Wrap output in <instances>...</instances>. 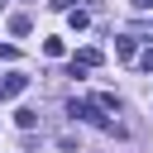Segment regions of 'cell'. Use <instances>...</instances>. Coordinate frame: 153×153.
<instances>
[{
	"instance_id": "cell-1",
	"label": "cell",
	"mask_w": 153,
	"mask_h": 153,
	"mask_svg": "<svg viewBox=\"0 0 153 153\" xmlns=\"http://www.w3.org/2000/svg\"><path fill=\"white\" fill-rule=\"evenodd\" d=\"M24 86H29V76H24V72H10V76L0 81V100H14Z\"/></svg>"
},
{
	"instance_id": "cell-7",
	"label": "cell",
	"mask_w": 153,
	"mask_h": 153,
	"mask_svg": "<svg viewBox=\"0 0 153 153\" xmlns=\"http://www.w3.org/2000/svg\"><path fill=\"white\" fill-rule=\"evenodd\" d=\"M43 53L48 57H62V38H43Z\"/></svg>"
},
{
	"instance_id": "cell-5",
	"label": "cell",
	"mask_w": 153,
	"mask_h": 153,
	"mask_svg": "<svg viewBox=\"0 0 153 153\" xmlns=\"http://www.w3.org/2000/svg\"><path fill=\"white\" fill-rule=\"evenodd\" d=\"M14 124H19V129H33V124H38V110H14Z\"/></svg>"
},
{
	"instance_id": "cell-8",
	"label": "cell",
	"mask_w": 153,
	"mask_h": 153,
	"mask_svg": "<svg viewBox=\"0 0 153 153\" xmlns=\"http://www.w3.org/2000/svg\"><path fill=\"white\" fill-rule=\"evenodd\" d=\"M139 67H143V72H153V48H143V53H139Z\"/></svg>"
},
{
	"instance_id": "cell-2",
	"label": "cell",
	"mask_w": 153,
	"mask_h": 153,
	"mask_svg": "<svg viewBox=\"0 0 153 153\" xmlns=\"http://www.w3.org/2000/svg\"><path fill=\"white\" fill-rule=\"evenodd\" d=\"M115 53H120V57H139V38H134V33L115 38Z\"/></svg>"
},
{
	"instance_id": "cell-3",
	"label": "cell",
	"mask_w": 153,
	"mask_h": 153,
	"mask_svg": "<svg viewBox=\"0 0 153 153\" xmlns=\"http://www.w3.org/2000/svg\"><path fill=\"white\" fill-rule=\"evenodd\" d=\"M72 62H76V67H100V48H81Z\"/></svg>"
},
{
	"instance_id": "cell-9",
	"label": "cell",
	"mask_w": 153,
	"mask_h": 153,
	"mask_svg": "<svg viewBox=\"0 0 153 153\" xmlns=\"http://www.w3.org/2000/svg\"><path fill=\"white\" fill-rule=\"evenodd\" d=\"M48 5H53V10H72V0H48Z\"/></svg>"
},
{
	"instance_id": "cell-4",
	"label": "cell",
	"mask_w": 153,
	"mask_h": 153,
	"mask_svg": "<svg viewBox=\"0 0 153 153\" xmlns=\"http://www.w3.org/2000/svg\"><path fill=\"white\" fill-rule=\"evenodd\" d=\"M29 29H33V24H29V14H10V33H19V38H24Z\"/></svg>"
},
{
	"instance_id": "cell-10",
	"label": "cell",
	"mask_w": 153,
	"mask_h": 153,
	"mask_svg": "<svg viewBox=\"0 0 153 153\" xmlns=\"http://www.w3.org/2000/svg\"><path fill=\"white\" fill-rule=\"evenodd\" d=\"M134 10H153V0H134Z\"/></svg>"
},
{
	"instance_id": "cell-6",
	"label": "cell",
	"mask_w": 153,
	"mask_h": 153,
	"mask_svg": "<svg viewBox=\"0 0 153 153\" xmlns=\"http://www.w3.org/2000/svg\"><path fill=\"white\" fill-rule=\"evenodd\" d=\"M67 24H72V29H76V33H81V29H86V24H91V19H86V10H67Z\"/></svg>"
}]
</instances>
